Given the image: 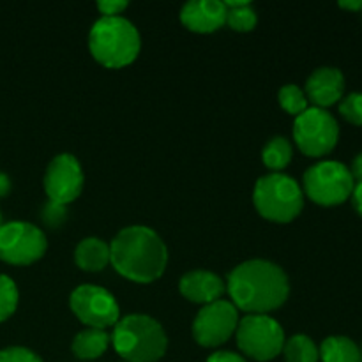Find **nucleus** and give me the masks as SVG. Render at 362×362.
<instances>
[{"instance_id":"obj_1","label":"nucleus","mask_w":362,"mask_h":362,"mask_svg":"<svg viewBox=\"0 0 362 362\" xmlns=\"http://www.w3.org/2000/svg\"><path fill=\"white\" fill-rule=\"evenodd\" d=\"M226 290L232 304L247 315H269L286 303L288 276L269 260H247L228 274Z\"/></svg>"},{"instance_id":"obj_2","label":"nucleus","mask_w":362,"mask_h":362,"mask_svg":"<svg viewBox=\"0 0 362 362\" xmlns=\"http://www.w3.org/2000/svg\"><path fill=\"white\" fill-rule=\"evenodd\" d=\"M110 264L122 278L147 285L165 274L168 247L148 226H127L110 244Z\"/></svg>"},{"instance_id":"obj_3","label":"nucleus","mask_w":362,"mask_h":362,"mask_svg":"<svg viewBox=\"0 0 362 362\" xmlns=\"http://www.w3.org/2000/svg\"><path fill=\"white\" fill-rule=\"evenodd\" d=\"M88 48L101 66L120 69L133 64L140 55V32L126 18L101 16L92 25Z\"/></svg>"},{"instance_id":"obj_4","label":"nucleus","mask_w":362,"mask_h":362,"mask_svg":"<svg viewBox=\"0 0 362 362\" xmlns=\"http://www.w3.org/2000/svg\"><path fill=\"white\" fill-rule=\"evenodd\" d=\"M112 345L126 362H158L166 354L168 338L156 318L127 315L113 325Z\"/></svg>"},{"instance_id":"obj_5","label":"nucleus","mask_w":362,"mask_h":362,"mask_svg":"<svg viewBox=\"0 0 362 362\" xmlns=\"http://www.w3.org/2000/svg\"><path fill=\"white\" fill-rule=\"evenodd\" d=\"M253 204L262 218L274 223H290L304 209L303 187L285 173H267L255 184Z\"/></svg>"},{"instance_id":"obj_6","label":"nucleus","mask_w":362,"mask_h":362,"mask_svg":"<svg viewBox=\"0 0 362 362\" xmlns=\"http://www.w3.org/2000/svg\"><path fill=\"white\" fill-rule=\"evenodd\" d=\"M356 180L349 166L339 161H320L304 173L303 193L324 207L345 204L352 194Z\"/></svg>"},{"instance_id":"obj_7","label":"nucleus","mask_w":362,"mask_h":362,"mask_svg":"<svg viewBox=\"0 0 362 362\" xmlns=\"http://www.w3.org/2000/svg\"><path fill=\"white\" fill-rule=\"evenodd\" d=\"M237 346L253 361L267 362L276 359L285 346V331L269 315H246L237 325Z\"/></svg>"},{"instance_id":"obj_8","label":"nucleus","mask_w":362,"mask_h":362,"mask_svg":"<svg viewBox=\"0 0 362 362\" xmlns=\"http://www.w3.org/2000/svg\"><path fill=\"white\" fill-rule=\"evenodd\" d=\"M293 140L304 156L322 158L331 154L339 140L338 120L327 110L311 106L296 117Z\"/></svg>"},{"instance_id":"obj_9","label":"nucleus","mask_w":362,"mask_h":362,"mask_svg":"<svg viewBox=\"0 0 362 362\" xmlns=\"http://www.w3.org/2000/svg\"><path fill=\"white\" fill-rule=\"evenodd\" d=\"M48 247L45 232L27 221L0 226V260L11 265H30L41 260Z\"/></svg>"},{"instance_id":"obj_10","label":"nucleus","mask_w":362,"mask_h":362,"mask_svg":"<svg viewBox=\"0 0 362 362\" xmlns=\"http://www.w3.org/2000/svg\"><path fill=\"white\" fill-rule=\"evenodd\" d=\"M69 306L74 317L88 329L106 331L120 320L119 303L101 286L81 285L74 288L69 297Z\"/></svg>"},{"instance_id":"obj_11","label":"nucleus","mask_w":362,"mask_h":362,"mask_svg":"<svg viewBox=\"0 0 362 362\" xmlns=\"http://www.w3.org/2000/svg\"><path fill=\"white\" fill-rule=\"evenodd\" d=\"M239 325V311L230 300H216L198 311L193 320L194 341L205 349H216L228 341Z\"/></svg>"},{"instance_id":"obj_12","label":"nucleus","mask_w":362,"mask_h":362,"mask_svg":"<svg viewBox=\"0 0 362 362\" xmlns=\"http://www.w3.org/2000/svg\"><path fill=\"white\" fill-rule=\"evenodd\" d=\"M83 170L73 154H59L45 173V191L49 202L69 205L83 191Z\"/></svg>"},{"instance_id":"obj_13","label":"nucleus","mask_w":362,"mask_h":362,"mask_svg":"<svg viewBox=\"0 0 362 362\" xmlns=\"http://www.w3.org/2000/svg\"><path fill=\"white\" fill-rule=\"evenodd\" d=\"M345 92V76L336 67H318L306 80L308 101L313 103L315 108H329L343 99Z\"/></svg>"},{"instance_id":"obj_14","label":"nucleus","mask_w":362,"mask_h":362,"mask_svg":"<svg viewBox=\"0 0 362 362\" xmlns=\"http://www.w3.org/2000/svg\"><path fill=\"white\" fill-rule=\"evenodd\" d=\"M184 27L197 34H212L226 23V7L219 0H191L180 9Z\"/></svg>"},{"instance_id":"obj_15","label":"nucleus","mask_w":362,"mask_h":362,"mask_svg":"<svg viewBox=\"0 0 362 362\" xmlns=\"http://www.w3.org/2000/svg\"><path fill=\"white\" fill-rule=\"evenodd\" d=\"M179 290L182 297H186L189 303L207 306V304H212L221 299L226 286L225 281L218 274H214V272L191 271L180 278Z\"/></svg>"},{"instance_id":"obj_16","label":"nucleus","mask_w":362,"mask_h":362,"mask_svg":"<svg viewBox=\"0 0 362 362\" xmlns=\"http://www.w3.org/2000/svg\"><path fill=\"white\" fill-rule=\"evenodd\" d=\"M74 262L85 272H101L110 264V244L99 237H87L74 250Z\"/></svg>"},{"instance_id":"obj_17","label":"nucleus","mask_w":362,"mask_h":362,"mask_svg":"<svg viewBox=\"0 0 362 362\" xmlns=\"http://www.w3.org/2000/svg\"><path fill=\"white\" fill-rule=\"evenodd\" d=\"M110 343H112V339H110L108 332L101 331V329L87 327L74 336L71 350H73L76 359L94 361L99 359L108 350Z\"/></svg>"},{"instance_id":"obj_18","label":"nucleus","mask_w":362,"mask_h":362,"mask_svg":"<svg viewBox=\"0 0 362 362\" xmlns=\"http://www.w3.org/2000/svg\"><path fill=\"white\" fill-rule=\"evenodd\" d=\"M318 352L322 362H362L359 345L346 336H329Z\"/></svg>"},{"instance_id":"obj_19","label":"nucleus","mask_w":362,"mask_h":362,"mask_svg":"<svg viewBox=\"0 0 362 362\" xmlns=\"http://www.w3.org/2000/svg\"><path fill=\"white\" fill-rule=\"evenodd\" d=\"M226 25L235 32H251L258 23L257 11L247 0H226Z\"/></svg>"},{"instance_id":"obj_20","label":"nucleus","mask_w":362,"mask_h":362,"mask_svg":"<svg viewBox=\"0 0 362 362\" xmlns=\"http://www.w3.org/2000/svg\"><path fill=\"white\" fill-rule=\"evenodd\" d=\"M292 156V144L285 136H274L267 141L262 151V161L269 170H272V173H279V170L290 165Z\"/></svg>"},{"instance_id":"obj_21","label":"nucleus","mask_w":362,"mask_h":362,"mask_svg":"<svg viewBox=\"0 0 362 362\" xmlns=\"http://www.w3.org/2000/svg\"><path fill=\"white\" fill-rule=\"evenodd\" d=\"M286 362H318L320 352L313 339L306 334H296L286 339L283 346Z\"/></svg>"},{"instance_id":"obj_22","label":"nucleus","mask_w":362,"mask_h":362,"mask_svg":"<svg viewBox=\"0 0 362 362\" xmlns=\"http://www.w3.org/2000/svg\"><path fill=\"white\" fill-rule=\"evenodd\" d=\"M278 99L281 108L293 117H299L300 113L306 112V110L310 108V106H308V98L306 94H304V90L293 83H288L285 85V87H281V90H279L278 94Z\"/></svg>"},{"instance_id":"obj_23","label":"nucleus","mask_w":362,"mask_h":362,"mask_svg":"<svg viewBox=\"0 0 362 362\" xmlns=\"http://www.w3.org/2000/svg\"><path fill=\"white\" fill-rule=\"evenodd\" d=\"M18 308L16 283L6 274H0V322L7 320Z\"/></svg>"},{"instance_id":"obj_24","label":"nucleus","mask_w":362,"mask_h":362,"mask_svg":"<svg viewBox=\"0 0 362 362\" xmlns=\"http://www.w3.org/2000/svg\"><path fill=\"white\" fill-rule=\"evenodd\" d=\"M339 113L346 122L362 126V92H352L339 101Z\"/></svg>"},{"instance_id":"obj_25","label":"nucleus","mask_w":362,"mask_h":362,"mask_svg":"<svg viewBox=\"0 0 362 362\" xmlns=\"http://www.w3.org/2000/svg\"><path fill=\"white\" fill-rule=\"evenodd\" d=\"M67 218V211L66 205L55 204V202H46V205L42 207L41 212V219L48 228H59Z\"/></svg>"},{"instance_id":"obj_26","label":"nucleus","mask_w":362,"mask_h":362,"mask_svg":"<svg viewBox=\"0 0 362 362\" xmlns=\"http://www.w3.org/2000/svg\"><path fill=\"white\" fill-rule=\"evenodd\" d=\"M0 362H42V359L23 346H9L0 350Z\"/></svg>"},{"instance_id":"obj_27","label":"nucleus","mask_w":362,"mask_h":362,"mask_svg":"<svg viewBox=\"0 0 362 362\" xmlns=\"http://www.w3.org/2000/svg\"><path fill=\"white\" fill-rule=\"evenodd\" d=\"M127 2L122 0H101L98 2V9L103 16H120L122 11H126Z\"/></svg>"},{"instance_id":"obj_28","label":"nucleus","mask_w":362,"mask_h":362,"mask_svg":"<svg viewBox=\"0 0 362 362\" xmlns=\"http://www.w3.org/2000/svg\"><path fill=\"white\" fill-rule=\"evenodd\" d=\"M207 362H247L243 356L233 352H216L209 357Z\"/></svg>"},{"instance_id":"obj_29","label":"nucleus","mask_w":362,"mask_h":362,"mask_svg":"<svg viewBox=\"0 0 362 362\" xmlns=\"http://www.w3.org/2000/svg\"><path fill=\"white\" fill-rule=\"evenodd\" d=\"M350 200H352V205L357 214L362 218V182H356L352 194H350Z\"/></svg>"},{"instance_id":"obj_30","label":"nucleus","mask_w":362,"mask_h":362,"mask_svg":"<svg viewBox=\"0 0 362 362\" xmlns=\"http://www.w3.org/2000/svg\"><path fill=\"white\" fill-rule=\"evenodd\" d=\"M350 173H352L356 182H362V152H359V154L354 158L352 166H350Z\"/></svg>"},{"instance_id":"obj_31","label":"nucleus","mask_w":362,"mask_h":362,"mask_svg":"<svg viewBox=\"0 0 362 362\" xmlns=\"http://www.w3.org/2000/svg\"><path fill=\"white\" fill-rule=\"evenodd\" d=\"M339 7L346 11H354V13H361L362 0H343V2H339Z\"/></svg>"},{"instance_id":"obj_32","label":"nucleus","mask_w":362,"mask_h":362,"mask_svg":"<svg viewBox=\"0 0 362 362\" xmlns=\"http://www.w3.org/2000/svg\"><path fill=\"white\" fill-rule=\"evenodd\" d=\"M11 191V179L6 173L0 172V197H6Z\"/></svg>"},{"instance_id":"obj_33","label":"nucleus","mask_w":362,"mask_h":362,"mask_svg":"<svg viewBox=\"0 0 362 362\" xmlns=\"http://www.w3.org/2000/svg\"><path fill=\"white\" fill-rule=\"evenodd\" d=\"M0 226H2V212H0Z\"/></svg>"},{"instance_id":"obj_34","label":"nucleus","mask_w":362,"mask_h":362,"mask_svg":"<svg viewBox=\"0 0 362 362\" xmlns=\"http://www.w3.org/2000/svg\"><path fill=\"white\" fill-rule=\"evenodd\" d=\"M359 349H361V359H362V345L359 346Z\"/></svg>"},{"instance_id":"obj_35","label":"nucleus","mask_w":362,"mask_h":362,"mask_svg":"<svg viewBox=\"0 0 362 362\" xmlns=\"http://www.w3.org/2000/svg\"><path fill=\"white\" fill-rule=\"evenodd\" d=\"M122 362H126V361H122Z\"/></svg>"}]
</instances>
